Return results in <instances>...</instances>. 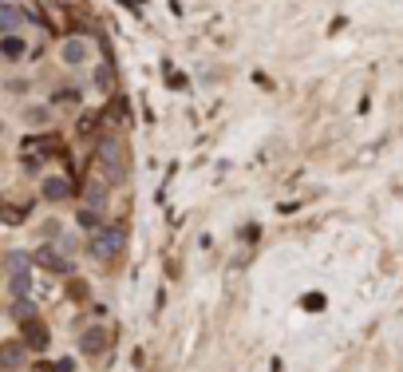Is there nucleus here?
I'll list each match as a JSON object with an SVG mask.
<instances>
[{"label":"nucleus","mask_w":403,"mask_h":372,"mask_svg":"<svg viewBox=\"0 0 403 372\" xmlns=\"http://www.w3.org/2000/svg\"><path fill=\"white\" fill-rule=\"evenodd\" d=\"M40 190H44V199H48V202H63L68 194H72V183H68V178H60V174H52V178H44V186H40Z\"/></svg>","instance_id":"obj_6"},{"label":"nucleus","mask_w":403,"mask_h":372,"mask_svg":"<svg viewBox=\"0 0 403 372\" xmlns=\"http://www.w3.org/2000/svg\"><path fill=\"white\" fill-rule=\"evenodd\" d=\"M28 254H8V273H16V270H28Z\"/></svg>","instance_id":"obj_13"},{"label":"nucleus","mask_w":403,"mask_h":372,"mask_svg":"<svg viewBox=\"0 0 403 372\" xmlns=\"http://www.w3.org/2000/svg\"><path fill=\"white\" fill-rule=\"evenodd\" d=\"M20 360H24V345H20V341H13V345H0V364H4V369H16Z\"/></svg>","instance_id":"obj_8"},{"label":"nucleus","mask_w":403,"mask_h":372,"mask_svg":"<svg viewBox=\"0 0 403 372\" xmlns=\"http://www.w3.org/2000/svg\"><path fill=\"white\" fill-rule=\"evenodd\" d=\"M56 372H72V360H63V364H60V369H56Z\"/></svg>","instance_id":"obj_15"},{"label":"nucleus","mask_w":403,"mask_h":372,"mask_svg":"<svg viewBox=\"0 0 403 372\" xmlns=\"http://www.w3.org/2000/svg\"><path fill=\"white\" fill-rule=\"evenodd\" d=\"M0 52H4L8 60H16V56H24V40H20V36H13V32H8V36L0 40Z\"/></svg>","instance_id":"obj_10"},{"label":"nucleus","mask_w":403,"mask_h":372,"mask_svg":"<svg viewBox=\"0 0 403 372\" xmlns=\"http://www.w3.org/2000/svg\"><path fill=\"white\" fill-rule=\"evenodd\" d=\"M28 345H32V348H44V345H48V329H44V325H40V321H32V325H28Z\"/></svg>","instance_id":"obj_11"},{"label":"nucleus","mask_w":403,"mask_h":372,"mask_svg":"<svg viewBox=\"0 0 403 372\" xmlns=\"http://www.w3.org/2000/svg\"><path fill=\"white\" fill-rule=\"evenodd\" d=\"M36 261H44V265H48L52 273H68V270H72V265H68V258H60V254H56L52 246H44V249H40V254H36Z\"/></svg>","instance_id":"obj_7"},{"label":"nucleus","mask_w":403,"mask_h":372,"mask_svg":"<svg viewBox=\"0 0 403 372\" xmlns=\"http://www.w3.org/2000/svg\"><path fill=\"white\" fill-rule=\"evenodd\" d=\"M123 249V230H115V226H103V230H95L91 234V242H87V254L99 261H111L115 254Z\"/></svg>","instance_id":"obj_1"},{"label":"nucleus","mask_w":403,"mask_h":372,"mask_svg":"<svg viewBox=\"0 0 403 372\" xmlns=\"http://www.w3.org/2000/svg\"><path fill=\"white\" fill-rule=\"evenodd\" d=\"M87 40L72 36V40H63V48H60V60L63 63H72V68H79V63H87Z\"/></svg>","instance_id":"obj_4"},{"label":"nucleus","mask_w":403,"mask_h":372,"mask_svg":"<svg viewBox=\"0 0 403 372\" xmlns=\"http://www.w3.org/2000/svg\"><path fill=\"white\" fill-rule=\"evenodd\" d=\"M99 162L107 166V178H123V159H119L115 139H103V143H99Z\"/></svg>","instance_id":"obj_3"},{"label":"nucleus","mask_w":403,"mask_h":372,"mask_svg":"<svg viewBox=\"0 0 403 372\" xmlns=\"http://www.w3.org/2000/svg\"><path fill=\"white\" fill-rule=\"evenodd\" d=\"M20 24H24V8H20V4H8V0H0V32L8 36V32H16Z\"/></svg>","instance_id":"obj_5"},{"label":"nucleus","mask_w":403,"mask_h":372,"mask_svg":"<svg viewBox=\"0 0 403 372\" xmlns=\"http://www.w3.org/2000/svg\"><path fill=\"white\" fill-rule=\"evenodd\" d=\"M107 341H111L107 329H103V325H91V329L79 336V352H87V357H99V352L107 348Z\"/></svg>","instance_id":"obj_2"},{"label":"nucleus","mask_w":403,"mask_h":372,"mask_svg":"<svg viewBox=\"0 0 403 372\" xmlns=\"http://www.w3.org/2000/svg\"><path fill=\"white\" fill-rule=\"evenodd\" d=\"M99 210H103V206H91V210L84 206V210H79V226H84V230H99V222H103Z\"/></svg>","instance_id":"obj_12"},{"label":"nucleus","mask_w":403,"mask_h":372,"mask_svg":"<svg viewBox=\"0 0 403 372\" xmlns=\"http://www.w3.org/2000/svg\"><path fill=\"white\" fill-rule=\"evenodd\" d=\"M28 286H32V277H28V270H16V273H13V281H8V293H13V297H24V293H28Z\"/></svg>","instance_id":"obj_9"},{"label":"nucleus","mask_w":403,"mask_h":372,"mask_svg":"<svg viewBox=\"0 0 403 372\" xmlns=\"http://www.w3.org/2000/svg\"><path fill=\"white\" fill-rule=\"evenodd\" d=\"M28 123H48V111H44V107H32V111H28Z\"/></svg>","instance_id":"obj_14"}]
</instances>
